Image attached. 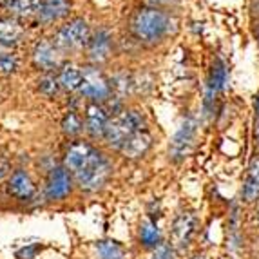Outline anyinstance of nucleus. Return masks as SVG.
Segmentation results:
<instances>
[{"label": "nucleus", "instance_id": "f257e3e1", "mask_svg": "<svg viewBox=\"0 0 259 259\" xmlns=\"http://www.w3.org/2000/svg\"><path fill=\"white\" fill-rule=\"evenodd\" d=\"M65 168L74 176L76 183L82 190L96 192L104 189V185L111 178V163L98 149H95L91 143L74 142L64 158Z\"/></svg>", "mask_w": 259, "mask_h": 259}, {"label": "nucleus", "instance_id": "f03ea898", "mask_svg": "<svg viewBox=\"0 0 259 259\" xmlns=\"http://www.w3.org/2000/svg\"><path fill=\"white\" fill-rule=\"evenodd\" d=\"M133 31L142 42L156 44L170 31V17L158 8H145L134 17Z\"/></svg>", "mask_w": 259, "mask_h": 259}, {"label": "nucleus", "instance_id": "7ed1b4c3", "mask_svg": "<svg viewBox=\"0 0 259 259\" xmlns=\"http://www.w3.org/2000/svg\"><path fill=\"white\" fill-rule=\"evenodd\" d=\"M138 131H145V118L140 111H120L114 116L109 118L107 129H105L104 138L109 147L120 149L127 140L136 134Z\"/></svg>", "mask_w": 259, "mask_h": 259}, {"label": "nucleus", "instance_id": "20e7f679", "mask_svg": "<svg viewBox=\"0 0 259 259\" xmlns=\"http://www.w3.org/2000/svg\"><path fill=\"white\" fill-rule=\"evenodd\" d=\"M91 40V31L83 18H74L56 33L55 44L60 49H80Z\"/></svg>", "mask_w": 259, "mask_h": 259}, {"label": "nucleus", "instance_id": "39448f33", "mask_svg": "<svg viewBox=\"0 0 259 259\" xmlns=\"http://www.w3.org/2000/svg\"><path fill=\"white\" fill-rule=\"evenodd\" d=\"M80 93L85 98L98 104V102H104V100H107L111 96V82L105 78V74L98 67H85L83 69V80Z\"/></svg>", "mask_w": 259, "mask_h": 259}, {"label": "nucleus", "instance_id": "423d86ee", "mask_svg": "<svg viewBox=\"0 0 259 259\" xmlns=\"http://www.w3.org/2000/svg\"><path fill=\"white\" fill-rule=\"evenodd\" d=\"M196 227H198V218L194 212L183 210L178 214L170 230V246L174 250H185L192 241Z\"/></svg>", "mask_w": 259, "mask_h": 259}, {"label": "nucleus", "instance_id": "0eeeda50", "mask_svg": "<svg viewBox=\"0 0 259 259\" xmlns=\"http://www.w3.org/2000/svg\"><path fill=\"white\" fill-rule=\"evenodd\" d=\"M196 136V120L194 118H187L183 121L180 129L174 134L172 142H170V147H168V156L172 161H182L189 156L190 149H192V143H194Z\"/></svg>", "mask_w": 259, "mask_h": 259}, {"label": "nucleus", "instance_id": "6e6552de", "mask_svg": "<svg viewBox=\"0 0 259 259\" xmlns=\"http://www.w3.org/2000/svg\"><path fill=\"white\" fill-rule=\"evenodd\" d=\"M73 189L71 172L65 167H53L46 182V196L48 199H64Z\"/></svg>", "mask_w": 259, "mask_h": 259}, {"label": "nucleus", "instance_id": "1a4fd4ad", "mask_svg": "<svg viewBox=\"0 0 259 259\" xmlns=\"http://www.w3.org/2000/svg\"><path fill=\"white\" fill-rule=\"evenodd\" d=\"M58 49L60 48L48 38L36 42L35 49H33V60H35L36 67L44 71L56 69L60 65V51Z\"/></svg>", "mask_w": 259, "mask_h": 259}, {"label": "nucleus", "instance_id": "9d476101", "mask_svg": "<svg viewBox=\"0 0 259 259\" xmlns=\"http://www.w3.org/2000/svg\"><path fill=\"white\" fill-rule=\"evenodd\" d=\"M112 49V36L107 29H98L95 35L91 36L89 44H87V53H89V58L95 64H102L111 56Z\"/></svg>", "mask_w": 259, "mask_h": 259}, {"label": "nucleus", "instance_id": "9b49d317", "mask_svg": "<svg viewBox=\"0 0 259 259\" xmlns=\"http://www.w3.org/2000/svg\"><path fill=\"white\" fill-rule=\"evenodd\" d=\"M151 145H152L151 133H147V131H138V133L133 134V136L121 145L120 152L127 160H140V158H143V156L147 154Z\"/></svg>", "mask_w": 259, "mask_h": 259}, {"label": "nucleus", "instance_id": "f8f14e48", "mask_svg": "<svg viewBox=\"0 0 259 259\" xmlns=\"http://www.w3.org/2000/svg\"><path fill=\"white\" fill-rule=\"evenodd\" d=\"M109 123L107 111L100 104H91L85 109V129L93 138H102Z\"/></svg>", "mask_w": 259, "mask_h": 259}, {"label": "nucleus", "instance_id": "ddd939ff", "mask_svg": "<svg viewBox=\"0 0 259 259\" xmlns=\"http://www.w3.org/2000/svg\"><path fill=\"white\" fill-rule=\"evenodd\" d=\"M8 190L13 198L27 201V199L35 196V183H33V180H31V176L26 170H15L8 183Z\"/></svg>", "mask_w": 259, "mask_h": 259}, {"label": "nucleus", "instance_id": "4468645a", "mask_svg": "<svg viewBox=\"0 0 259 259\" xmlns=\"http://www.w3.org/2000/svg\"><path fill=\"white\" fill-rule=\"evenodd\" d=\"M71 11V0H42L38 8L40 22H55L67 17Z\"/></svg>", "mask_w": 259, "mask_h": 259}, {"label": "nucleus", "instance_id": "2eb2a0df", "mask_svg": "<svg viewBox=\"0 0 259 259\" xmlns=\"http://www.w3.org/2000/svg\"><path fill=\"white\" fill-rule=\"evenodd\" d=\"M24 38V27L15 18H0V46L13 48Z\"/></svg>", "mask_w": 259, "mask_h": 259}, {"label": "nucleus", "instance_id": "dca6fc26", "mask_svg": "<svg viewBox=\"0 0 259 259\" xmlns=\"http://www.w3.org/2000/svg\"><path fill=\"white\" fill-rule=\"evenodd\" d=\"M243 199L248 203L259 199V158L252 161L248 167L245 183H243Z\"/></svg>", "mask_w": 259, "mask_h": 259}, {"label": "nucleus", "instance_id": "f3484780", "mask_svg": "<svg viewBox=\"0 0 259 259\" xmlns=\"http://www.w3.org/2000/svg\"><path fill=\"white\" fill-rule=\"evenodd\" d=\"M82 80H83V71L73 64L64 65L60 69V74H58L60 87L65 89V91H78L82 87Z\"/></svg>", "mask_w": 259, "mask_h": 259}, {"label": "nucleus", "instance_id": "a211bd4d", "mask_svg": "<svg viewBox=\"0 0 259 259\" xmlns=\"http://www.w3.org/2000/svg\"><path fill=\"white\" fill-rule=\"evenodd\" d=\"M227 78H229V74H227V65H225L223 60L216 58L214 64H212L210 78H208V91H212L214 95L220 93L225 87V83H227Z\"/></svg>", "mask_w": 259, "mask_h": 259}, {"label": "nucleus", "instance_id": "6ab92c4d", "mask_svg": "<svg viewBox=\"0 0 259 259\" xmlns=\"http://www.w3.org/2000/svg\"><path fill=\"white\" fill-rule=\"evenodd\" d=\"M96 254L98 259H127L123 246L112 239H102L96 243Z\"/></svg>", "mask_w": 259, "mask_h": 259}, {"label": "nucleus", "instance_id": "aec40b11", "mask_svg": "<svg viewBox=\"0 0 259 259\" xmlns=\"http://www.w3.org/2000/svg\"><path fill=\"white\" fill-rule=\"evenodd\" d=\"M42 0H8V11L15 17H31L38 13Z\"/></svg>", "mask_w": 259, "mask_h": 259}, {"label": "nucleus", "instance_id": "412c9836", "mask_svg": "<svg viewBox=\"0 0 259 259\" xmlns=\"http://www.w3.org/2000/svg\"><path fill=\"white\" fill-rule=\"evenodd\" d=\"M140 239H142L143 246H147V248H156V246L161 245L160 243V229H158L156 221H152L151 218L142 223V229H140Z\"/></svg>", "mask_w": 259, "mask_h": 259}, {"label": "nucleus", "instance_id": "4be33fe9", "mask_svg": "<svg viewBox=\"0 0 259 259\" xmlns=\"http://www.w3.org/2000/svg\"><path fill=\"white\" fill-rule=\"evenodd\" d=\"M38 89L42 95L53 98V96H56L58 91H60V82H58V78L55 74H44L38 80Z\"/></svg>", "mask_w": 259, "mask_h": 259}, {"label": "nucleus", "instance_id": "5701e85b", "mask_svg": "<svg viewBox=\"0 0 259 259\" xmlns=\"http://www.w3.org/2000/svg\"><path fill=\"white\" fill-rule=\"evenodd\" d=\"M62 129H64V133L67 134V136H78V134L82 133L83 125H82V120L78 118L76 112H67L64 118V121H62Z\"/></svg>", "mask_w": 259, "mask_h": 259}, {"label": "nucleus", "instance_id": "b1692460", "mask_svg": "<svg viewBox=\"0 0 259 259\" xmlns=\"http://www.w3.org/2000/svg\"><path fill=\"white\" fill-rule=\"evenodd\" d=\"M18 69L17 56L11 53H0V73L2 74H13Z\"/></svg>", "mask_w": 259, "mask_h": 259}, {"label": "nucleus", "instance_id": "393cba45", "mask_svg": "<svg viewBox=\"0 0 259 259\" xmlns=\"http://www.w3.org/2000/svg\"><path fill=\"white\" fill-rule=\"evenodd\" d=\"M152 259H174V248L167 243H161L160 246L154 248Z\"/></svg>", "mask_w": 259, "mask_h": 259}, {"label": "nucleus", "instance_id": "a878e982", "mask_svg": "<svg viewBox=\"0 0 259 259\" xmlns=\"http://www.w3.org/2000/svg\"><path fill=\"white\" fill-rule=\"evenodd\" d=\"M36 248H38L36 245L27 246V248H24V250L18 252V257H20V259H33V257H35V254H36Z\"/></svg>", "mask_w": 259, "mask_h": 259}, {"label": "nucleus", "instance_id": "bb28decb", "mask_svg": "<svg viewBox=\"0 0 259 259\" xmlns=\"http://www.w3.org/2000/svg\"><path fill=\"white\" fill-rule=\"evenodd\" d=\"M178 0H147V4L151 6V8H167V6H174Z\"/></svg>", "mask_w": 259, "mask_h": 259}, {"label": "nucleus", "instance_id": "cd10ccee", "mask_svg": "<svg viewBox=\"0 0 259 259\" xmlns=\"http://www.w3.org/2000/svg\"><path fill=\"white\" fill-rule=\"evenodd\" d=\"M9 172H11V165H9V161L6 160V158L0 156V182H2Z\"/></svg>", "mask_w": 259, "mask_h": 259}, {"label": "nucleus", "instance_id": "c85d7f7f", "mask_svg": "<svg viewBox=\"0 0 259 259\" xmlns=\"http://www.w3.org/2000/svg\"><path fill=\"white\" fill-rule=\"evenodd\" d=\"M254 134H255V143H257V147H259V116H255V131H254Z\"/></svg>", "mask_w": 259, "mask_h": 259}, {"label": "nucleus", "instance_id": "c756f323", "mask_svg": "<svg viewBox=\"0 0 259 259\" xmlns=\"http://www.w3.org/2000/svg\"><path fill=\"white\" fill-rule=\"evenodd\" d=\"M192 259H208V257H207V255H194Z\"/></svg>", "mask_w": 259, "mask_h": 259}, {"label": "nucleus", "instance_id": "7c9ffc66", "mask_svg": "<svg viewBox=\"0 0 259 259\" xmlns=\"http://www.w3.org/2000/svg\"><path fill=\"white\" fill-rule=\"evenodd\" d=\"M255 36H257V40H259V24H257V27H255Z\"/></svg>", "mask_w": 259, "mask_h": 259}, {"label": "nucleus", "instance_id": "2f4dec72", "mask_svg": "<svg viewBox=\"0 0 259 259\" xmlns=\"http://www.w3.org/2000/svg\"><path fill=\"white\" fill-rule=\"evenodd\" d=\"M255 9H257V13H259V2H257V8H255Z\"/></svg>", "mask_w": 259, "mask_h": 259}]
</instances>
